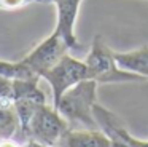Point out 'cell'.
<instances>
[{
	"label": "cell",
	"instance_id": "cell-1",
	"mask_svg": "<svg viewBox=\"0 0 148 147\" xmlns=\"http://www.w3.org/2000/svg\"><path fill=\"white\" fill-rule=\"evenodd\" d=\"M97 86L99 83L86 78L67 89L54 105L59 114L69 121L70 128H99L94 117V107L97 104Z\"/></svg>",
	"mask_w": 148,
	"mask_h": 147
},
{
	"label": "cell",
	"instance_id": "cell-8",
	"mask_svg": "<svg viewBox=\"0 0 148 147\" xmlns=\"http://www.w3.org/2000/svg\"><path fill=\"white\" fill-rule=\"evenodd\" d=\"M59 147H112V139L100 128H70Z\"/></svg>",
	"mask_w": 148,
	"mask_h": 147
},
{
	"label": "cell",
	"instance_id": "cell-5",
	"mask_svg": "<svg viewBox=\"0 0 148 147\" xmlns=\"http://www.w3.org/2000/svg\"><path fill=\"white\" fill-rule=\"evenodd\" d=\"M69 53V46L64 42V38L58 34V31H53L46 38H43L38 45L32 48L26 56L23 58V62L35 74L37 77L42 78L43 74L49 70L58 61Z\"/></svg>",
	"mask_w": 148,
	"mask_h": 147
},
{
	"label": "cell",
	"instance_id": "cell-4",
	"mask_svg": "<svg viewBox=\"0 0 148 147\" xmlns=\"http://www.w3.org/2000/svg\"><path fill=\"white\" fill-rule=\"evenodd\" d=\"M42 78L51 88L53 105H56L67 89L88 78V69L84 61H80L72 54L65 53L58 61V64H54L51 69L43 74Z\"/></svg>",
	"mask_w": 148,
	"mask_h": 147
},
{
	"label": "cell",
	"instance_id": "cell-7",
	"mask_svg": "<svg viewBox=\"0 0 148 147\" xmlns=\"http://www.w3.org/2000/svg\"><path fill=\"white\" fill-rule=\"evenodd\" d=\"M94 117H96V121L99 125V128L108 137L121 139L127 147H148V139H138V137L132 136L129 133V130L126 128L124 121L116 114H113L112 110H108L103 105H100L99 102L94 107Z\"/></svg>",
	"mask_w": 148,
	"mask_h": 147
},
{
	"label": "cell",
	"instance_id": "cell-9",
	"mask_svg": "<svg viewBox=\"0 0 148 147\" xmlns=\"http://www.w3.org/2000/svg\"><path fill=\"white\" fill-rule=\"evenodd\" d=\"M115 56L119 67L148 80V46H142L132 51H124V53L115 51Z\"/></svg>",
	"mask_w": 148,
	"mask_h": 147
},
{
	"label": "cell",
	"instance_id": "cell-6",
	"mask_svg": "<svg viewBox=\"0 0 148 147\" xmlns=\"http://www.w3.org/2000/svg\"><path fill=\"white\" fill-rule=\"evenodd\" d=\"M83 0H49L56 6L58 21L54 31L64 38L69 50H83V43L75 35V24L80 13V5Z\"/></svg>",
	"mask_w": 148,
	"mask_h": 147
},
{
	"label": "cell",
	"instance_id": "cell-2",
	"mask_svg": "<svg viewBox=\"0 0 148 147\" xmlns=\"http://www.w3.org/2000/svg\"><path fill=\"white\" fill-rule=\"evenodd\" d=\"M88 69V78L94 80L99 85L108 83H132V82H145L143 77L134 72L119 67L116 61L115 51L108 48L100 35H96L92 40L89 51L84 59Z\"/></svg>",
	"mask_w": 148,
	"mask_h": 147
},
{
	"label": "cell",
	"instance_id": "cell-11",
	"mask_svg": "<svg viewBox=\"0 0 148 147\" xmlns=\"http://www.w3.org/2000/svg\"><path fill=\"white\" fill-rule=\"evenodd\" d=\"M32 3H49V0H0V10L16 11V10L32 5Z\"/></svg>",
	"mask_w": 148,
	"mask_h": 147
},
{
	"label": "cell",
	"instance_id": "cell-10",
	"mask_svg": "<svg viewBox=\"0 0 148 147\" xmlns=\"http://www.w3.org/2000/svg\"><path fill=\"white\" fill-rule=\"evenodd\" d=\"M19 130L21 123L14 104L0 99V137H16Z\"/></svg>",
	"mask_w": 148,
	"mask_h": 147
},
{
	"label": "cell",
	"instance_id": "cell-3",
	"mask_svg": "<svg viewBox=\"0 0 148 147\" xmlns=\"http://www.w3.org/2000/svg\"><path fill=\"white\" fill-rule=\"evenodd\" d=\"M69 130L70 125L59 114L58 109L42 102L35 107L19 134L23 141H35L48 147H59V142Z\"/></svg>",
	"mask_w": 148,
	"mask_h": 147
},
{
	"label": "cell",
	"instance_id": "cell-12",
	"mask_svg": "<svg viewBox=\"0 0 148 147\" xmlns=\"http://www.w3.org/2000/svg\"><path fill=\"white\" fill-rule=\"evenodd\" d=\"M112 139V147H127L121 139H116V137H110Z\"/></svg>",
	"mask_w": 148,
	"mask_h": 147
}]
</instances>
